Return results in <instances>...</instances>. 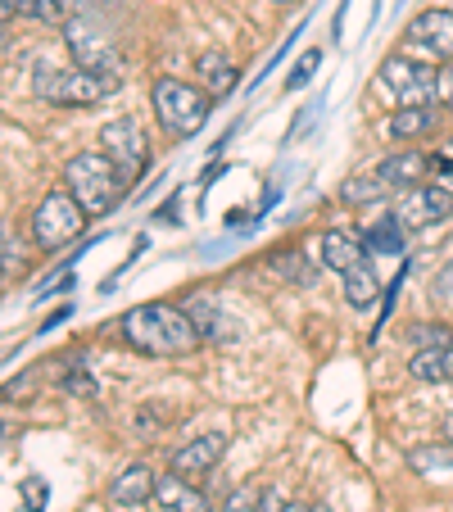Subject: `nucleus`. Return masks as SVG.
Returning a JSON list of instances; mask_svg holds the SVG:
<instances>
[{
  "instance_id": "1",
  "label": "nucleus",
  "mask_w": 453,
  "mask_h": 512,
  "mask_svg": "<svg viewBox=\"0 0 453 512\" xmlns=\"http://www.w3.org/2000/svg\"><path fill=\"white\" fill-rule=\"evenodd\" d=\"M118 336L150 358H186L204 345L200 327L191 322V313L177 304H136L118 318Z\"/></svg>"
},
{
  "instance_id": "2",
  "label": "nucleus",
  "mask_w": 453,
  "mask_h": 512,
  "mask_svg": "<svg viewBox=\"0 0 453 512\" xmlns=\"http://www.w3.org/2000/svg\"><path fill=\"white\" fill-rule=\"evenodd\" d=\"M64 186L73 191V200L87 209V218H105L118 200H123V173L114 168V159L105 150H87V155H73L64 168Z\"/></svg>"
},
{
  "instance_id": "3",
  "label": "nucleus",
  "mask_w": 453,
  "mask_h": 512,
  "mask_svg": "<svg viewBox=\"0 0 453 512\" xmlns=\"http://www.w3.org/2000/svg\"><path fill=\"white\" fill-rule=\"evenodd\" d=\"M155 118L164 123L168 136H195L213 114V96L195 82H182V78H159L155 82Z\"/></svg>"
},
{
  "instance_id": "4",
  "label": "nucleus",
  "mask_w": 453,
  "mask_h": 512,
  "mask_svg": "<svg viewBox=\"0 0 453 512\" xmlns=\"http://www.w3.org/2000/svg\"><path fill=\"white\" fill-rule=\"evenodd\" d=\"M32 91H37V100H46V105H100V100H109L118 91V78H100V73H87V68H41L37 78H32Z\"/></svg>"
},
{
  "instance_id": "5",
  "label": "nucleus",
  "mask_w": 453,
  "mask_h": 512,
  "mask_svg": "<svg viewBox=\"0 0 453 512\" xmlns=\"http://www.w3.org/2000/svg\"><path fill=\"white\" fill-rule=\"evenodd\" d=\"M82 227H87V209H82L78 200H73V191H50L46 200L37 204V213H32V241L41 245V250H59V245L78 241Z\"/></svg>"
},
{
  "instance_id": "6",
  "label": "nucleus",
  "mask_w": 453,
  "mask_h": 512,
  "mask_svg": "<svg viewBox=\"0 0 453 512\" xmlns=\"http://www.w3.org/2000/svg\"><path fill=\"white\" fill-rule=\"evenodd\" d=\"M381 87L395 96V109L408 105H440V73L408 55H390L381 64Z\"/></svg>"
},
{
  "instance_id": "7",
  "label": "nucleus",
  "mask_w": 453,
  "mask_h": 512,
  "mask_svg": "<svg viewBox=\"0 0 453 512\" xmlns=\"http://www.w3.org/2000/svg\"><path fill=\"white\" fill-rule=\"evenodd\" d=\"M64 46L73 55V64L100 73V78H118L123 73V55H118L114 37L105 28H96L91 19H68L64 23Z\"/></svg>"
},
{
  "instance_id": "8",
  "label": "nucleus",
  "mask_w": 453,
  "mask_h": 512,
  "mask_svg": "<svg viewBox=\"0 0 453 512\" xmlns=\"http://www.w3.org/2000/svg\"><path fill=\"white\" fill-rule=\"evenodd\" d=\"M399 55L417 59V64H449L453 59V10H422L413 23L404 28V46Z\"/></svg>"
},
{
  "instance_id": "9",
  "label": "nucleus",
  "mask_w": 453,
  "mask_h": 512,
  "mask_svg": "<svg viewBox=\"0 0 453 512\" xmlns=\"http://www.w3.org/2000/svg\"><path fill=\"white\" fill-rule=\"evenodd\" d=\"M100 145H105V155L114 159V168L123 173V182H136V177L145 173V164H150V145H145L141 127H136L132 118H114V123H105Z\"/></svg>"
},
{
  "instance_id": "10",
  "label": "nucleus",
  "mask_w": 453,
  "mask_h": 512,
  "mask_svg": "<svg viewBox=\"0 0 453 512\" xmlns=\"http://www.w3.org/2000/svg\"><path fill=\"white\" fill-rule=\"evenodd\" d=\"M453 213V195L444 186H413V191H399L395 218L404 223V232H426V227L444 223Z\"/></svg>"
},
{
  "instance_id": "11",
  "label": "nucleus",
  "mask_w": 453,
  "mask_h": 512,
  "mask_svg": "<svg viewBox=\"0 0 453 512\" xmlns=\"http://www.w3.org/2000/svg\"><path fill=\"white\" fill-rule=\"evenodd\" d=\"M222 454H227V435L204 431V435H195V440H186V445L173 454V472L186 476V481H204V476L222 463Z\"/></svg>"
},
{
  "instance_id": "12",
  "label": "nucleus",
  "mask_w": 453,
  "mask_h": 512,
  "mask_svg": "<svg viewBox=\"0 0 453 512\" xmlns=\"http://www.w3.org/2000/svg\"><path fill=\"white\" fill-rule=\"evenodd\" d=\"M155 503H159L164 512H209V508H213L209 494H204L195 481L177 476V472L155 476Z\"/></svg>"
},
{
  "instance_id": "13",
  "label": "nucleus",
  "mask_w": 453,
  "mask_h": 512,
  "mask_svg": "<svg viewBox=\"0 0 453 512\" xmlns=\"http://www.w3.org/2000/svg\"><path fill=\"white\" fill-rule=\"evenodd\" d=\"M145 499H155V472L145 463H132L109 481V503L114 508H145Z\"/></svg>"
},
{
  "instance_id": "14",
  "label": "nucleus",
  "mask_w": 453,
  "mask_h": 512,
  "mask_svg": "<svg viewBox=\"0 0 453 512\" xmlns=\"http://www.w3.org/2000/svg\"><path fill=\"white\" fill-rule=\"evenodd\" d=\"M435 159L422 155V150H399V155L381 159V168H376V177L390 186V191H413V186H422L426 168H431Z\"/></svg>"
},
{
  "instance_id": "15",
  "label": "nucleus",
  "mask_w": 453,
  "mask_h": 512,
  "mask_svg": "<svg viewBox=\"0 0 453 512\" xmlns=\"http://www.w3.org/2000/svg\"><path fill=\"white\" fill-rule=\"evenodd\" d=\"M408 372L426 386H449L453 381V345H431V349H413Z\"/></svg>"
},
{
  "instance_id": "16",
  "label": "nucleus",
  "mask_w": 453,
  "mask_h": 512,
  "mask_svg": "<svg viewBox=\"0 0 453 512\" xmlns=\"http://www.w3.org/2000/svg\"><path fill=\"white\" fill-rule=\"evenodd\" d=\"M318 263L345 277L354 263H363V241H358L354 232H327L318 241Z\"/></svg>"
},
{
  "instance_id": "17",
  "label": "nucleus",
  "mask_w": 453,
  "mask_h": 512,
  "mask_svg": "<svg viewBox=\"0 0 453 512\" xmlns=\"http://www.w3.org/2000/svg\"><path fill=\"white\" fill-rule=\"evenodd\" d=\"M435 123H440L435 105H408V109H395V114L386 118V132L395 136V141H422V136L435 132Z\"/></svg>"
},
{
  "instance_id": "18",
  "label": "nucleus",
  "mask_w": 453,
  "mask_h": 512,
  "mask_svg": "<svg viewBox=\"0 0 453 512\" xmlns=\"http://www.w3.org/2000/svg\"><path fill=\"white\" fill-rule=\"evenodd\" d=\"M363 250L367 254H404V223H399V218H376L363 232Z\"/></svg>"
},
{
  "instance_id": "19",
  "label": "nucleus",
  "mask_w": 453,
  "mask_h": 512,
  "mask_svg": "<svg viewBox=\"0 0 453 512\" xmlns=\"http://www.w3.org/2000/svg\"><path fill=\"white\" fill-rule=\"evenodd\" d=\"M186 313H191V322L195 327H200V336L204 340H218V336H232V331H227V318H222V309L213 300H204V295H191V300L182 304Z\"/></svg>"
},
{
  "instance_id": "20",
  "label": "nucleus",
  "mask_w": 453,
  "mask_h": 512,
  "mask_svg": "<svg viewBox=\"0 0 453 512\" xmlns=\"http://www.w3.org/2000/svg\"><path fill=\"white\" fill-rule=\"evenodd\" d=\"M200 78H204V91L209 96H227V91L236 87V68H232V59L227 55H200Z\"/></svg>"
},
{
  "instance_id": "21",
  "label": "nucleus",
  "mask_w": 453,
  "mask_h": 512,
  "mask_svg": "<svg viewBox=\"0 0 453 512\" xmlns=\"http://www.w3.org/2000/svg\"><path fill=\"white\" fill-rule=\"evenodd\" d=\"M345 300L354 304V309H367V304L376 300V272L367 268V263H354V268L345 272Z\"/></svg>"
},
{
  "instance_id": "22",
  "label": "nucleus",
  "mask_w": 453,
  "mask_h": 512,
  "mask_svg": "<svg viewBox=\"0 0 453 512\" xmlns=\"http://www.w3.org/2000/svg\"><path fill=\"white\" fill-rule=\"evenodd\" d=\"M390 195V186L381 182V177H349L345 186H340V200L345 204H376V200H386Z\"/></svg>"
},
{
  "instance_id": "23",
  "label": "nucleus",
  "mask_w": 453,
  "mask_h": 512,
  "mask_svg": "<svg viewBox=\"0 0 453 512\" xmlns=\"http://www.w3.org/2000/svg\"><path fill=\"white\" fill-rule=\"evenodd\" d=\"M59 386H64L68 395L96 399V381H91V372H87V363H82V358H73V363H64V372H59Z\"/></svg>"
},
{
  "instance_id": "24",
  "label": "nucleus",
  "mask_w": 453,
  "mask_h": 512,
  "mask_svg": "<svg viewBox=\"0 0 453 512\" xmlns=\"http://www.w3.org/2000/svg\"><path fill=\"white\" fill-rule=\"evenodd\" d=\"M19 14H28L37 23H68L64 0H19Z\"/></svg>"
},
{
  "instance_id": "25",
  "label": "nucleus",
  "mask_w": 453,
  "mask_h": 512,
  "mask_svg": "<svg viewBox=\"0 0 453 512\" xmlns=\"http://www.w3.org/2000/svg\"><path fill=\"white\" fill-rule=\"evenodd\" d=\"M431 345H453V331L440 322H417L413 327V349H431Z\"/></svg>"
},
{
  "instance_id": "26",
  "label": "nucleus",
  "mask_w": 453,
  "mask_h": 512,
  "mask_svg": "<svg viewBox=\"0 0 453 512\" xmlns=\"http://www.w3.org/2000/svg\"><path fill=\"white\" fill-rule=\"evenodd\" d=\"M322 64V50H304L299 55V64L290 68V78H286V91H299V87H309V78H313V68Z\"/></svg>"
},
{
  "instance_id": "27",
  "label": "nucleus",
  "mask_w": 453,
  "mask_h": 512,
  "mask_svg": "<svg viewBox=\"0 0 453 512\" xmlns=\"http://www.w3.org/2000/svg\"><path fill=\"white\" fill-rule=\"evenodd\" d=\"M222 512H263V490H254V485H241L232 499L222 503Z\"/></svg>"
},
{
  "instance_id": "28",
  "label": "nucleus",
  "mask_w": 453,
  "mask_h": 512,
  "mask_svg": "<svg viewBox=\"0 0 453 512\" xmlns=\"http://www.w3.org/2000/svg\"><path fill=\"white\" fill-rule=\"evenodd\" d=\"M28 386H37V372H23V377H14L10 386L0 390V399H10V404H19V395H23Z\"/></svg>"
},
{
  "instance_id": "29",
  "label": "nucleus",
  "mask_w": 453,
  "mask_h": 512,
  "mask_svg": "<svg viewBox=\"0 0 453 512\" xmlns=\"http://www.w3.org/2000/svg\"><path fill=\"white\" fill-rule=\"evenodd\" d=\"M440 105L453 109V59L449 64H440Z\"/></svg>"
},
{
  "instance_id": "30",
  "label": "nucleus",
  "mask_w": 453,
  "mask_h": 512,
  "mask_svg": "<svg viewBox=\"0 0 453 512\" xmlns=\"http://www.w3.org/2000/svg\"><path fill=\"white\" fill-rule=\"evenodd\" d=\"M23 490H28V503H32V508H41V499H46V485H41V481H28Z\"/></svg>"
},
{
  "instance_id": "31",
  "label": "nucleus",
  "mask_w": 453,
  "mask_h": 512,
  "mask_svg": "<svg viewBox=\"0 0 453 512\" xmlns=\"http://www.w3.org/2000/svg\"><path fill=\"white\" fill-rule=\"evenodd\" d=\"M19 14V0H0V23H10Z\"/></svg>"
},
{
  "instance_id": "32",
  "label": "nucleus",
  "mask_w": 453,
  "mask_h": 512,
  "mask_svg": "<svg viewBox=\"0 0 453 512\" xmlns=\"http://www.w3.org/2000/svg\"><path fill=\"white\" fill-rule=\"evenodd\" d=\"M444 445H453V417L444 422Z\"/></svg>"
},
{
  "instance_id": "33",
  "label": "nucleus",
  "mask_w": 453,
  "mask_h": 512,
  "mask_svg": "<svg viewBox=\"0 0 453 512\" xmlns=\"http://www.w3.org/2000/svg\"><path fill=\"white\" fill-rule=\"evenodd\" d=\"M281 512H309V508H299V503H281Z\"/></svg>"
},
{
  "instance_id": "34",
  "label": "nucleus",
  "mask_w": 453,
  "mask_h": 512,
  "mask_svg": "<svg viewBox=\"0 0 453 512\" xmlns=\"http://www.w3.org/2000/svg\"><path fill=\"white\" fill-rule=\"evenodd\" d=\"M309 512H331V508H327V503H318V508H309Z\"/></svg>"
},
{
  "instance_id": "35",
  "label": "nucleus",
  "mask_w": 453,
  "mask_h": 512,
  "mask_svg": "<svg viewBox=\"0 0 453 512\" xmlns=\"http://www.w3.org/2000/svg\"><path fill=\"white\" fill-rule=\"evenodd\" d=\"M19 512H41V508H32V503H28V508H19Z\"/></svg>"
},
{
  "instance_id": "36",
  "label": "nucleus",
  "mask_w": 453,
  "mask_h": 512,
  "mask_svg": "<svg viewBox=\"0 0 453 512\" xmlns=\"http://www.w3.org/2000/svg\"><path fill=\"white\" fill-rule=\"evenodd\" d=\"M0 435H5V426H0Z\"/></svg>"
},
{
  "instance_id": "37",
  "label": "nucleus",
  "mask_w": 453,
  "mask_h": 512,
  "mask_svg": "<svg viewBox=\"0 0 453 512\" xmlns=\"http://www.w3.org/2000/svg\"><path fill=\"white\" fill-rule=\"evenodd\" d=\"M64 5H73V0H64Z\"/></svg>"
},
{
  "instance_id": "38",
  "label": "nucleus",
  "mask_w": 453,
  "mask_h": 512,
  "mask_svg": "<svg viewBox=\"0 0 453 512\" xmlns=\"http://www.w3.org/2000/svg\"><path fill=\"white\" fill-rule=\"evenodd\" d=\"M449 145H453V141H449Z\"/></svg>"
}]
</instances>
